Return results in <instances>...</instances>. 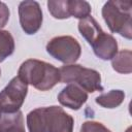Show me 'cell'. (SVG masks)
<instances>
[{"label":"cell","instance_id":"cell-3","mask_svg":"<svg viewBox=\"0 0 132 132\" xmlns=\"http://www.w3.org/2000/svg\"><path fill=\"white\" fill-rule=\"evenodd\" d=\"M59 71L62 82L77 85L87 93L103 91L101 75L94 69L82 67L79 64H69L62 66Z\"/></svg>","mask_w":132,"mask_h":132},{"label":"cell","instance_id":"cell-12","mask_svg":"<svg viewBox=\"0 0 132 132\" xmlns=\"http://www.w3.org/2000/svg\"><path fill=\"white\" fill-rule=\"evenodd\" d=\"M29 132H46L45 107H38L27 114Z\"/></svg>","mask_w":132,"mask_h":132},{"label":"cell","instance_id":"cell-1","mask_svg":"<svg viewBox=\"0 0 132 132\" xmlns=\"http://www.w3.org/2000/svg\"><path fill=\"white\" fill-rule=\"evenodd\" d=\"M18 76L27 85L39 91H47L61 81L60 71L54 65L37 59L23 62L19 68Z\"/></svg>","mask_w":132,"mask_h":132},{"label":"cell","instance_id":"cell-20","mask_svg":"<svg viewBox=\"0 0 132 132\" xmlns=\"http://www.w3.org/2000/svg\"><path fill=\"white\" fill-rule=\"evenodd\" d=\"M0 75H1V70H0Z\"/></svg>","mask_w":132,"mask_h":132},{"label":"cell","instance_id":"cell-8","mask_svg":"<svg viewBox=\"0 0 132 132\" xmlns=\"http://www.w3.org/2000/svg\"><path fill=\"white\" fill-rule=\"evenodd\" d=\"M88 100V93L74 84H69L58 95V101L61 105L72 110H78Z\"/></svg>","mask_w":132,"mask_h":132},{"label":"cell","instance_id":"cell-6","mask_svg":"<svg viewBox=\"0 0 132 132\" xmlns=\"http://www.w3.org/2000/svg\"><path fill=\"white\" fill-rule=\"evenodd\" d=\"M19 18L23 31L28 35L35 34L42 25V10L36 1L26 0L19 5Z\"/></svg>","mask_w":132,"mask_h":132},{"label":"cell","instance_id":"cell-15","mask_svg":"<svg viewBox=\"0 0 132 132\" xmlns=\"http://www.w3.org/2000/svg\"><path fill=\"white\" fill-rule=\"evenodd\" d=\"M69 13L70 16H74L76 19L82 20L87 16L91 15L92 7L89 2L84 0H68Z\"/></svg>","mask_w":132,"mask_h":132},{"label":"cell","instance_id":"cell-11","mask_svg":"<svg viewBox=\"0 0 132 132\" xmlns=\"http://www.w3.org/2000/svg\"><path fill=\"white\" fill-rule=\"evenodd\" d=\"M78 31L81 34V36L88 41V43L91 44L103 30L97 23V21L92 15H89L86 19L79 20Z\"/></svg>","mask_w":132,"mask_h":132},{"label":"cell","instance_id":"cell-9","mask_svg":"<svg viewBox=\"0 0 132 132\" xmlns=\"http://www.w3.org/2000/svg\"><path fill=\"white\" fill-rule=\"evenodd\" d=\"M90 45L92 46L94 54L104 61L111 60L118 53V42L116 38L104 31H102Z\"/></svg>","mask_w":132,"mask_h":132},{"label":"cell","instance_id":"cell-18","mask_svg":"<svg viewBox=\"0 0 132 132\" xmlns=\"http://www.w3.org/2000/svg\"><path fill=\"white\" fill-rule=\"evenodd\" d=\"M79 132H111L102 123L96 121H86L82 123Z\"/></svg>","mask_w":132,"mask_h":132},{"label":"cell","instance_id":"cell-17","mask_svg":"<svg viewBox=\"0 0 132 132\" xmlns=\"http://www.w3.org/2000/svg\"><path fill=\"white\" fill-rule=\"evenodd\" d=\"M14 51V39L9 31L0 30V63Z\"/></svg>","mask_w":132,"mask_h":132},{"label":"cell","instance_id":"cell-2","mask_svg":"<svg viewBox=\"0 0 132 132\" xmlns=\"http://www.w3.org/2000/svg\"><path fill=\"white\" fill-rule=\"evenodd\" d=\"M102 16L112 33L132 38V3L131 1L110 0L102 7Z\"/></svg>","mask_w":132,"mask_h":132},{"label":"cell","instance_id":"cell-13","mask_svg":"<svg viewBox=\"0 0 132 132\" xmlns=\"http://www.w3.org/2000/svg\"><path fill=\"white\" fill-rule=\"evenodd\" d=\"M113 70L119 73L129 74L132 72V53L130 50H123L117 53L111 59Z\"/></svg>","mask_w":132,"mask_h":132},{"label":"cell","instance_id":"cell-10","mask_svg":"<svg viewBox=\"0 0 132 132\" xmlns=\"http://www.w3.org/2000/svg\"><path fill=\"white\" fill-rule=\"evenodd\" d=\"M0 132H26L23 112L19 110L14 113H1Z\"/></svg>","mask_w":132,"mask_h":132},{"label":"cell","instance_id":"cell-19","mask_svg":"<svg viewBox=\"0 0 132 132\" xmlns=\"http://www.w3.org/2000/svg\"><path fill=\"white\" fill-rule=\"evenodd\" d=\"M9 8L4 2L0 1V28L4 27L9 20Z\"/></svg>","mask_w":132,"mask_h":132},{"label":"cell","instance_id":"cell-21","mask_svg":"<svg viewBox=\"0 0 132 132\" xmlns=\"http://www.w3.org/2000/svg\"><path fill=\"white\" fill-rule=\"evenodd\" d=\"M0 116H1V111H0Z\"/></svg>","mask_w":132,"mask_h":132},{"label":"cell","instance_id":"cell-16","mask_svg":"<svg viewBox=\"0 0 132 132\" xmlns=\"http://www.w3.org/2000/svg\"><path fill=\"white\" fill-rule=\"evenodd\" d=\"M47 9L55 19L64 20L70 18L68 0H50L47 1Z\"/></svg>","mask_w":132,"mask_h":132},{"label":"cell","instance_id":"cell-4","mask_svg":"<svg viewBox=\"0 0 132 132\" xmlns=\"http://www.w3.org/2000/svg\"><path fill=\"white\" fill-rule=\"evenodd\" d=\"M46 52L56 60L69 65L78 60L81 47L74 37L64 35L52 38L46 44Z\"/></svg>","mask_w":132,"mask_h":132},{"label":"cell","instance_id":"cell-14","mask_svg":"<svg viewBox=\"0 0 132 132\" xmlns=\"http://www.w3.org/2000/svg\"><path fill=\"white\" fill-rule=\"evenodd\" d=\"M125 99V93L122 90H110L96 97V103L104 108H116L120 106Z\"/></svg>","mask_w":132,"mask_h":132},{"label":"cell","instance_id":"cell-5","mask_svg":"<svg viewBox=\"0 0 132 132\" xmlns=\"http://www.w3.org/2000/svg\"><path fill=\"white\" fill-rule=\"evenodd\" d=\"M28 93V85L14 76L0 92L1 113H14L22 107Z\"/></svg>","mask_w":132,"mask_h":132},{"label":"cell","instance_id":"cell-7","mask_svg":"<svg viewBox=\"0 0 132 132\" xmlns=\"http://www.w3.org/2000/svg\"><path fill=\"white\" fill-rule=\"evenodd\" d=\"M46 132H73L74 120L60 106L45 107Z\"/></svg>","mask_w":132,"mask_h":132}]
</instances>
